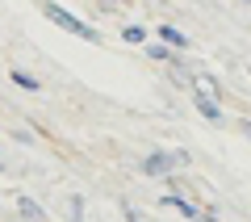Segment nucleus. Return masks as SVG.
I'll list each match as a JSON object with an SVG mask.
<instances>
[{
  "label": "nucleus",
  "instance_id": "nucleus-1",
  "mask_svg": "<svg viewBox=\"0 0 251 222\" xmlns=\"http://www.w3.org/2000/svg\"><path fill=\"white\" fill-rule=\"evenodd\" d=\"M42 17L50 21V26H59L63 34H75V38H84V42H100V34L88 26V21H80L75 13H67L63 4H54V0H42Z\"/></svg>",
  "mask_w": 251,
  "mask_h": 222
},
{
  "label": "nucleus",
  "instance_id": "nucleus-2",
  "mask_svg": "<svg viewBox=\"0 0 251 222\" xmlns=\"http://www.w3.org/2000/svg\"><path fill=\"white\" fill-rule=\"evenodd\" d=\"M176 164H188V155L184 151H151L138 164V172H143V176H172Z\"/></svg>",
  "mask_w": 251,
  "mask_h": 222
},
{
  "label": "nucleus",
  "instance_id": "nucleus-3",
  "mask_svg": "<svg viewBox=\"0 0 251 222\" xmlns=\"http://www.w3.org/2000/svg\"><path fill=\"white\" fill-rule=\"evenodd\" d=\"M155 38H159V42H168V46H176V51H188V46H193V38H188L184 29H176V26H168V21H163V26L155 29Z\"/></svg>",
  "mask_w": 251,
  "mask_h": 222
},
{
  "label": "nucleus",
  "instance_id": "nucleus-4",
  "mask_svg": "<svg viewBox=\"0 0 251 222\" xmlns=\"http://www.w3.org/2000/svg\"><path fill=\"white\" fill-rule=\"evenodd\" d=\"M159 205H172V210H180V214H184V218H193V222H201V214H205V210H201V205L184 201V197H180V193H163V197H159Z\"/></svg>",
  "mask_w": 251,
  "mask_h": 222
},
{
  "label": "nucleus",
  "instance_id": "nucleus-5",
  "mask_svg": "<svg viewBox=\"0 0 251 222\" xmlns=\"http://www.w3.org/2000/svg\"><path fill=\"white\" fill-rule=\"evenodd\" d=\"M193 88H197V97H205V101H218V97H222V92H218V80H214V76H205V71L193 76Z\"/></svg>",
  "mask_w": 251,
  "mask_h": 222
},
{
  "label": "nucleus",
  "instance_id": "nucleus-6",
  "mask_svg": "<svg viewBox=\"0 0 251 222\" xmlns=\"http://www.w3.org/2000/svg\"><path fill=\"white\" fill-rule=\"evenodd\" d=\"M9 80L17 84V88H25V92H42V84H38V76H29V71H21V67H13V71H9Z\"/></svg>",
  "mask_w": 251,
  "mask_h": 222
},
{
  "label": "nucleus",
  "instance_id": "nucleus-7",
  "mask_svg": "<svg viewBox=\"0 0 251 222\" xmlns=\"http://www.w3.org/2000/svg\"><path fill=\"white\" fill-rule=\"evenodd\" d=\"M147 59H151V63H172V59H176V46L155 42V46H147Z\"/></svg>",
  "mask_w": 251,
  "mask_h": 222
},
{
  "label": "nucleus",
  "instance_id": "nucleus-8",
  "mask_svg": "<svg viewBox=\"0 0 251 222\" xmlns=\"http://www.w3.org/2000/svg\"><path fill=\"white\" fill-rule=\"evenodd\" d=\"M17 214H21V222H29V218H42V205H38L34 197H17Z\"/></svg>",
  "mask_w": 251,
  "mask_h": 222
},
{
  "label": "nucleus",
  "instance_id": "nucleus-9",
  "mask_svg": "<svg viewBox=\"0 0 251 222\" xmlns=\"http://www.w3.org/2000/svg\"><path fill=\"white\" fill-rule=\"evenodd\" d=\"M63 218H67V222H84V197H67V205H63Z\"/></svg>",
  "mask_w": 251,
  "mask_h": 222
},
{
  "label": "nucleus",
  "instance_id": "nucleus-10",
  "mask_svg": "<svg viewBox=\"0 0 251 222\" xmlns=\"http://www.w3.org/2000/svg\"><path fill=\"white\" fill-rule=\"evenodd\" d=\"M122 42H130V46H143V42H147V29L138 26V21H134V26H122Z\"/></svg>",
  "mask_w": 251,
  "mask_h": 222
},
{
  "label": "nucleus",
  "instance_id": "nucleus-11",
  "mask_svg": "<svg viewBox=\"0 0 251 222\" xmlns=\"http://www.w3.org/2000/svg\"><path fill=\"white\" fill-rule=\"evenodd\" d=\"M197 109H201V117H205V122H222V109H218V101L197 97Z\"/></svg>",
  "mask_w": 251,
  "mask_h": 222
},
{
  "label": "nucleus",
  "instance_id": "nucleus-12",
  "mask_svg": "<svg viewBox=\"0 0 251 222\" xmlns=\"http://www.w3.org/2000/svg\"><path fill=\"white\" fill-rule=\"evenodd\" d=\"M122 218H126V222H143V214H138L130 201H122Z\"/></svg>",
  "mask_w": 251,
  "mask_h": 222
},
{
  "label": "nucleus",
  "instance_id": "nucleus-13",
  "mask_svg": "<svg viewBox=\"0 0 251 222\" xmlns=\"http://www.w3.org/2000/svg\"><path fill=\"white\" fill-rule=\"evenodd\" d=\"M239 130H243V134L251 139V117H243V122H239Z\"/></svg>",
  "mask_w": 251,
  "mask_h": 222
},
{
  "label": "nucleus",
  "instance_id": "nucleus-14",
  "mask_svg": "<svg viewBox=\"0 0 251 222\" xmlns=\"http://www.w3.org/2000/svg\"><path fill=\"white\" fill-rule=\"evenodd\" d=\"M97 4H105V9H113V4H122V0H97Z\"/></svg>",
  "mask_w": 251,
  "mask_h": 222
},
{
  "label": "nucleus",
  "instance_id": "nucleus-15",
  "mask_svg": "<svg viewBox=\"0 0 251 222\" xmlns=\"http://www.w3.org/2000/svg\"><path fill=\"white\" fill-rule=\"evenodd\" d=\"M29 222H42V218H29Z\"/></svg>",
  "mask_w": 251,
  "mask_h": 222
},
{
  "label": "nucleus",
  "instance_id": "nucleus-16",
  "mask_svg": "<svg viewBox=\"0 0 251 222\" xmlns=\"http://www.w3.org/2000/svg\"><path fill=\"white\" fill-rule=\"evenodd\" d=\"M243 4H251V0H243Z\"/></svg>",
  "mask_w": 251,
  "mask_h": 222
}]
</instances>
